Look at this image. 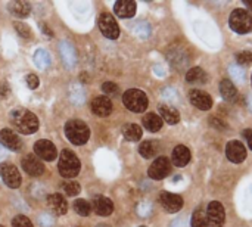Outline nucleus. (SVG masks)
I'll return each mask as SVG.
<instances>
[{"instance_id":"nucleus-26","label":"nucleus","mask_w":252,"mask_h":227,"mask_svg":"<svg viewBox=\"0 0 252 227\" xmlns=\"http://www.w3.org/2000/svg\"><path fill=\"white\" fill-rule=\"evenodd\" d=\"M186 80H188V83H192V84H204V83H207L208 77H207V72L202 68L195 66V68H190L188 71Z\"/></svg>"},{"instance_id":"nucleus-19","label":"nucleus","mask_w":252,"mask_h":227,"mask_svg":"<svg viewBox=\"0 0 252 227\" xmlns=\"http://www.w3.org/2000/svg\"><path fill=\"white\" fill-rule=\"evenodd\" d=\"M136 1L133 0H118L115 1L114 6V12L120 16V18H133L136 13Z\"/></svg>"},{"instance_id":"nucleus-30","label":"nucleus","mask_w":252,"mask_h":227,"mask_svg":"<svg viewBox=\"0 0 252 227\" xmlns=\"http://www.w3.org/2000/svg\"><path fill=\"white\" fill-rule=\"evenodd\" d=\"M69 97H71L72 103L81 105V103L86 102V90L80 84H72L71 89H69Z\"/></svg>"},{"instance_id":"nucleus-47","label":"nucleus","mask_w":252,"mask_h":227,"mask_svg":"<svg viewBox=\"0 0 252 227\" xmlns=\"http://www.w3.org/2000/svg\"><path fill=\"white\" fill-rule=\"evenodd\" d=\"M3 157H4V151H3V149L0 148V158H3Z\"/></svg>"},{"instance_id":"nucleus-38","label":"nucleus","mask_w":252,"mask_h":227,"mask_svg":"<svg viewBox=\"0 0 252 227\" xmlns=\"http://www.w3.org/2000/svg\"><path fill=\"white\" fill-rule=\"evenodd\" d=\"M12 227H34L32 223L30 222L28 217L25 216H16L13 220H12Z\"/></svg>"},{"instance_id":"nucleus-5","label":"nucleus","mask_w":252,"mask_h":227,"mask_svg":"<svg viewBox=\"0 0 252 227\" xmlns=\"http://www.w3.org/2000/svg\"><path fill=\"white\" fill-rule=\"evenodd\" d=\"M230 28L238 34H248L252 31V13L245 9H235L229 18Z\"/></svg>"},{"instance_id":"nucleus-33","label":"nucleus","mask_w":252,"mask_h":227,"mask_svg":"<svg viewBox=\"0 0 252 227\" xmlns=\"http://www.w3.org/2000/svg\"><path fill=\"white\" fill-rule=\"evenodd\" d=\"M133 31H134V34L139 35L140 38H146V37L149 35V32H151V28H149V24H146V22H137V24L134 25Z\"/></svg>"},{"instance_id":"nucleus-20","label":"nucleus","mask_w":252,"mask_h":227,"mask_svg":"<svg viewBox=\"0 0 252 227\" xmlns=\"http://www.w3.org/2000/svg\"><path fill=\"white\" fill-rule=\"evenodd\" d=\"M93 210L97 216L100 217H108L112 214L114 211V204L109 198H105V196H97L94 198L93 201Z\"/></svg>"},{"instance_id":"nucleus-28","label":"nucleus","mask_w":252,"mask_h":227,"mask_svg":"<svg viewBox=\"0 0 252 227\" xmlns=\"http://www.w3.org/2000/svg\"><path fill=\"white\" fill-rule=\"evenodd\" d=\"M142 127L137 124H126L123 127V136L130 142H139L142 139Z\"/></svg>"},{"instance_id":"nucleus-41","label":"nucleus","mask_w":252,"mask_h":227,"mask_svg":"<svg viewBox=\"0 0 252 227\" xmlns=\"http://www.w3.org/2000/svg\"><path fill=\"white\" fill-rule=\"evenodd\" d=\"M151 205L148 204V202H143V204H140L139 205V208H137V213L142 216V217H148L149 214H151Z\"/></svg>"},{"instance_id":"nucleus-44","label":"nucleus","mask_w":252,"mask_h":227,"mask_svg":"<svg viewBox=\"0 0 252 227\" xmlns=\"http://www.w3.org/2000/svg\"><path fill=\"white\" fill-rule=\"evenodd\" d=\"M244 137L247 139V143H248L250 149L252 151V130L251 129H247V130H244Z\"/></svg>"},{"instance_id":"nucleus-48","label":"nucleus","mask_w":252,"mask_h":227,"mask_svg":"<svg viewBox=\"0 0 252 227\" xmlns=\"http://www.w3.org/2000/svg\"><path fill=\"white\" fill-rule=\"evenodd\" d=\"M96 227H111V226H108V225H97Z\"/></svg>"},{"instance_id":"nucleus-31","label":"nucleus","mask_w":252,"mask_h":227,"mask_svg":"<svg viewBox=\"0 0 252 227\" xmlns=\"http://www.w3.org/2000/svg\"><path fill=\"white\" fill-rule=\"evenodd\" d=\"M192 227H208L207 220V211L204 208H198L192 214Z\"/></svg>"},{"instance_id":"nucleus-39","label":"nucleus","mask_w":252,"mask_h":227,"mask_svg":"<svg viewBox=\"0 0 252 227\" xmlns=\"http://www.w3.org/2000/svg\"><path fill=\"white\" fill-rule=\"evenodd\" d=\"M27 86L30 87V89H37L38 86H40V80H38V77L35 75V74H28L27 75Z\"/></svg>"},{"instance_id":"nucleus-36","label":"nucleus","mask_w":252,"mask_h":227,"mask_svg":"<svg viewBox=\"0 0 252 227\" xmlns=\"http://www.w3.org/2000/svg\"><path fill=\"white\" fill-rule=\"evenodd\" d=\"M236 62L239 65H250L252 62V52H250V50H242L241 53L236 55Z\"/></svg>"},{"instance_id":"nucleus-13","label":"nucleus","mask_w":252,"mask_h":227,"mask_svg":"<svg viewBox=\"0 0 252 227\" xmlns=\"http://www.w3.org/2000/svg\"><path fill=\"white\" fill-rule=\"evenodd\" d=\"M21 164H22L24 171H25L27 174L32 176V177H38V176H41V174L44 173V165H43V162H41L35 155H32V154L25 155V157L22 158Z\"/></svg>"},{"instance_id":"nucleus-11","label":"nucleus","mask_w":252,"mask_h":227,"mask_svg":"<svg viewBox=\"0 0 252 227\" xmlns=\"http://www.w3.org/2000/svg\"><path fill=\"white\" fill-rule=\"evenodd\" d=\"M34 154L37 158H41L44 161H53L58 157V151H56L55 145L44 139L34 143Z\"/></svg>"},{"instance_id":"nucleus-35","label":"nucleus","mask_w":252,"mask_h":227,"mask_svg":"<svg viewBox=\"0 0 252 227\" xmlns=\"http://www.w3.org/2000/svg\"><path fill=\"white\" fill-rule=\"evenodd\" d=\"M63 192L68 196H77L80 194V185L75 183V182H68V183L63 185Z\"/></svg>"},{"instance_id":"nucleus-37","label":"nucleus","mask_w":252,"mask_h":227,"mask_svg":"<svg viewBox=\"0 0 252 227\" xmlns=\"http://www.w3.org/2000/svg\"><path fill=\"white\" fill-rule=\"evenodd\" d=\"M15 30L18 31V34L22 37V38H27L30 40L31 38V31H30V27L25 25V24H21V22H15Z\"/></svg>"},{"instance_id":"nucleus-17","label":"nucleus","mask_w":252,"mask_h":227,"mask_svg":"<svg viewBox=\"0 0 252 227\" xmlns=\"http://www.w3.org/2000/svg\"><path fill=\"white\" fill-rule=\"evenodd\" d=\"M47 207L55 216H63L68 211V204L59 194H52L47 196Z\"/></svg>"},{"instance_id":"nucleus-46","label":"nucleus","mask_w":252,"mask_h":227,"mask_svg":"<svg viewBox=\"0 0 252 227\" xmlns=\"http://www.w3.org/2000/svg\"><path fill=\"white\" fill-rule=\"evenodd\" d=\"M244 3L247 4V7H250L252 10V1H250V0H244Z\"/></svg>"},{"instance_id":"nucleus-40","label":"nucleus","mask_w":252,"mask_h":227,"mask_svg":"<svg viewBox=\"0 0 252 227\" xmlns=\"http://www.w3.org/2000/svg\"><path fill=\"white\" fill-rule=\"evenodd\" d=\"M40 225L43 227H52L55 225V219L49 214H41L40 216Z\"/></svg>"},{"instance_id":"nucleus-29","label":"nucleus","mask_w":252,"mask_h":227,"mask_svg":"<svg viewBox=\"0 0 252 227\" xmlns=\"http://www.w3.org/2000/svg\"><path fill=\"white\" fill-rule=\"evenodd\" d=\"M32 61H34L35 66L40 68V69H46V68L50 66V55H49V52L44 50V49L35 50V53H34V56H32Z\"/></svg>"},{"instance_id":"nucleus-15","label":"nucleus","mask_w":252,"mask_h":227,"mask_svg":"<svg viewBox=\"0 0 252 227\" xmlns=\"http://www.w3.org/2000/svg\"><path fill=\"white\" fill-rule=\"evenodd\" d=\"M226 155H227L229 161H232L235 164H241L247 158V149L239 140H232L226 146Z\"/></svg>"},{"instance_id":"nucleus-49","label":"nucleus","mask_w":252,"mask_h":227,"mask_svg":"<svg viewBox=\"0 0 252 227\" xmlns=\"http://www.w3.org/2000/svg\"><path fill=\"white\" fill-rule=\"evenodd\" d=\"M140 227H146V226H140Z\"/></svg>"},{"instance_id":"nucleus-16","label":"nucleus","mask_w":252,"mask_h":227,"mask_svg":"<svg viewBox=\"0 0 252 227\" xmlns=\"http://www.w3.org/2000/svg\"><path fill=\"white\" fill-rule=\"evenodd\" d=\"M0 143L9 151H19L22 148L21 137L9 129H3L0 131Z\"/></svg>"},{"instance_id":"nucleus-10","label":"nucleus","mask_w":252,"mask_h":227,"mask_svg":"<svg viewBox=\"0 0 252 227\" xmlns=\"http://www.w3.org/2000/svg\"><path fill=\"white\" fill-rule=\"evenodd\" d=\"M189 100H190V103H192L195 108H198V109H201V111H208V109H211V106H213V99H211V96H210L207 92L199 90V89H192V90L189 92Z\"/></svg>"},{"instance_id":"nucleus-25","label":"nucleus","mask_w":252,"mask_h":227,"mask_svg":"<svg viewBox=\"0 0 252 227\" xmlns=\"http://www.w3.org/2000/svg\"><path fill=\"white\" fill-rule=\"evenodd\" d=\"M162 124H164V121L157 114H146L143 117V126H145V129L148 131L157 133V131H159L162 129Z\"/></svg>"},{"instance_id":"nucleus-6","label":"nucleus","mask_w":252,"mask_h":227,"mask_svg":"<svg viewBox=\"0 0 252 227\" xmlns=\"http://www.w3.org/2000/svg\"><path fill=\"white\" fill-rule=\"evenodd\" d=\"M97 24H99L100 32H102L106 38H109V40H117V38H118V35H120V27H118L115 18H114L111 13H108V12L100 13L99 22H97Z\"/></svg>"},{"instance_id":"nucleus-32","label":"nucleus","mask_w":252,"mask_h":227,"mask_svg":"<svg viewBox=\"0 0 252 227\" xmlns=\"http://www.w3.org/2000/svg\"><path fill=\"white\" fill-rule=\"evenodd\" d=\"M74 210L78 216L87 217L92 213V205L86 201V199H77L74 202Z\"/></svg>"},{"instance_id":"nucleus-7","label":"nucleus","mask_w":252,"mask_h":227,"mask_svg":"<svg viewBox=\"0 0 252 227\" xmlns=\"http://www.w3.org/2000/svg\"><path fill=\"white\" fill-rule=\"evenodd\" d=\"M171 171V161L167 157H158L148 170V176L152 180H162Z\"/></svg>"},{"instance_id":"nucleus-4","label":"nucleus","mask_w":252,"mask_h":227,"mask_svg":"<svg viewBox=\"0 0 252 227\" xmlns=\"http://www.w3.org/2000/svg\"><path fill=\"white\" fill-rule=\"evenodd\" d=\"M123 103L131 112H143L148 109L149 100L145 92L139 89H130L123 95Z\"/></svg>"},{"instance_id":"nucleus-9","label":"nucleus","mask_w":252,"mask_h":227,"mask_svg":"<svg viewBox=\"0 0 252 227\" xmlns=\"http://www.w3.org/2000/svg\"><path fill=\"white\" fill-rule=\"evenodd\" d=\"M0 177L3 179L4 185L9 186L10 189H16L21 186V174L18 168L9 162L0 164Z\"/></svg>"},{"instance_id":"nucleus-43","label":"nucleus","mask_w":252,"mask_h":227,"mask_svg":"<svg viewBox=\"0 0 252 227\" xmlns=\"http://www.w3.org/2000/svg\"><path fill=\"white\" fill-rule=\"evenodd\" d=\"M38 25H40V30H41V32H43L44 35H47L49 38H52V37H53V32H52V30L49 28V25H47V24L40 22Z\"/></svg>"},{"instance_id":"nucleus-18","label":"nucleus","mask_w":252,"mask_h":227,"mask_svg":"<svg viewBox=\"0 0 252 227\" xmlns=\"http://www.w3.org/2000/svg\"><path fill=\"white\" fill-rule=\"evenodd\" d=\"M92 111L99 117H108L112 112V102L106 96H97L92 102Z\"/></svg>"},{"instance_id":"nucleus-23","label":"nucleus","mask_w":252,"mask_h":227,"mask_svg":"<svg viewBox=\"0 0 252 227\" xmlns=\"http://www.w3.org/2000/svg\"><path fill=\"white\" fill-rule=\"evenodd\" d=\"M9 12L18 18H27L31 12V6L28 1H21V0H16V1H10L9 6H7Z\"/></svg>"},{"instance_id":"nucleus-12","label":"nucleus","mask_w":252,"mask_h":227,"mask_svg":"<svg viewBox=\"0 0 252 227\" xmlns=\"http://www.w3.org/2000/svg\"><path fill=\"white\" fill-rule=\"evenodd\" d=\"M159 202L162 205V208L167 211V213H177L183 208V198L180 195H176V194H170V192H162L161 196H159Z\"/></svg>"},{"instance_id":"nucleus-27","label":"nucleus","mask_w":252,"mask_h":227,"mask_svg":"<svg viewBox=\"0 0 252 227\" xmlns=\"http://www.w3.org/2000/svg\"><path fill=\"white\" fill-rule=\"evenodd\" d=\"M158 151H159V145H158V142H155V140H145V142L139 146L140 155H142L143 158H146V160L157 157Z\"/></svg>"},{"instance_id":"nucleus-2","label":"nucleus","mask_w":252,"mask_h":227,"mask_svg":"<svg viewBox=\"0 0 252 227\" xmlns=\"http://www.w3.org/2000/svg\"><path fill=\"white\" fill-rule=\"evenodd\" d=\"M65 136L72 145L81 146L87 143L90 137V129L81 120H69L65 124Z\"/></svg>"},{"instance_id":"nucleus-21","label":"nucleus","mask_w":252,"mask_h":227,"mask_svg":"<svg viewBox=\"0 0 252 227\" xmlns=\"http://www.w3.org/2000/svg\"><path fill=\"white\" fill-rule=\"evenodd\" d=\"M171 161L174 165L177 167H185L188 165V162L190 161V151L183 146V145H177L171 154Z\"/></svg>"},{"instance_id":"nucleus-51","label":"nucleus","mask_w":252,"mask_h":227,"mask_svg":"<svg viewBox=\"0 0 252 227\" xmlns=\"http://www.w3.org/2000/svg\"><path fill=\"white\" fill-rule=\"evenodd\" d=\"M0 227H3V226H0Z\"/></svg>"},{"instance_id":"nucleus-42","label":"nucleus","mask_w":252,"mask_h":227,"mask_svg":"<svg viewBox=\"0 0 252 227\" xmlns=\"http://www.w3.org/2000/svg\"><path fill=\"white\" fill-rule=\"evenodd\" d=\"M211 126H213V127H216V129H219V130H226V129H227V124H226L223 120L216 118V117H213V118H211Z\"/></svg>"},{"instance_id":"nucleus-22","label":"nucleus","mask_w":252,"mask_h":227,"mask_svg":"<svg viewBox=\"0 0 252 227\" xmlns=\"http://www.w3.org/2000/svg\"><path fill=\"white\" fill-rule=\"evenodd\" d=\"M158 109H159V114H161V120L168 123L170 126H174V124H177L180 121V114L177 112L176 108L168 106V105H159Z\"/></svg>"},{"instance_id":"nucleus-1","label":"nucleus","mask_w":252,"mask_h":227,"mask_svg":"<svg viewBox=\"0 0 252 227\" xmlns=\"http://www.w3.org/2000/svg\"><path fill=\"white\" fill-rule=\"evenodd\" d=\"M10 121L13 127L22 134H32L38 130V118L28 109H13L10 112Z\"/></svg>"},{"instance_id":"nucleus-8","label":"nucleus","mask_w":252,"mask_h":227,"mask_svg":"<svg viewBox=\"0 0 252 227\" xmlns=\"http://www.w3.org/2000/svg\"><path fill=\"white\" fill-rule=\"evenodd\" d=\"M207 220H208V227H223L224 220H226V213H224L221 202L213 201L208 204Z\"/></svg>"},{"instance_id":"nucleus-50","label":"nucleus","mask_w":252,"mask_h":227,"mask_svg":"<svg viewBox=\"0 0 252 227\" xmlns=\"http://www.w3.org/2000/svg\"><path fill=\"white\" fill-rule=\"evenodd\" d=\"M251 83H252V77H251Z\"/></svg>"},{"instance_id":"nucleus-45","label":"nucleus","mask_w":252,"mask_h":227,"mask_svg":"<svg viewBox=\"0 0 252 227\" xmlns=\"http://www.w3.org/2000/svg\"><path fill=\"white\" fill-rule=\"evenodd\" d=\"M171 227H186V222H185V219L176 220V222L173 223V226Z\"/></svg>"},{"instance_id":"nucleus-34","label":"nucleus","mask_w":252,"mask_h":227,"mask_svg":"<svg viewBox=\"0 0 252 227\" xmlns=\"http://www.w3.org/2000/svg\"><path fill=\"white\" fill-rule=\"evenodd\" d=\"M102 92H103L106 96H115V95H118L120 89H118V86H117L115 83L106 81V83L102 84Z\"/></svg>"},{"instance_id":"nucleus-3","label":"nucleus","mask_w":252,"mask_h":227,"mask_svg":"<svg viewBox=\"0 0 252 227\" xmlns=\"http://www.w3.org/2000/svg\"><path fill=\"white\" fill-rule=\"evenodd\" d=\"M58 170H59V174L62 177L72 179L80 173V160L69 149H63L59 155Z\"/></svg>"},{"instance_id":"nucleus-14","label":"nucleus","mask_w":252,"mask_h":227,"mask_svg":"<svg viewBox=\"0 0 252 227\" xmlns=\"http://www.w3.org/2000/svg\"><path fill=\"white\" fill-rule=\"evenodd\" d=\"M59 53L66 68H74L77 65V50L72 43H69L68 40H62L59 43Z\"/></svg>"},{"instance_id":"nucleus-24","label":"nucleus","mask_w":252,"mask_h":227,"mask_svg":"<svg viewBox=\"0 0 252 227\" xmlns=\"http://www.w3.org/2000/svg\"><path fill=\"white\" fill-rule=\"evenodd\" d=\"M220 93H221L223 99L227 102H235L238 97V90L230 80H223L220 83Z\"/></svg>"}]
</instances>
